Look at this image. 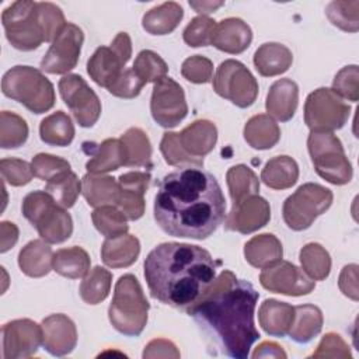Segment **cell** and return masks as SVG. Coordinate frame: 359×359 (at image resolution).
<instances>
[{"label":"cell","instance_id":"1","mask_svg":"<svg viewBox=\"0 0 359 359\" xmlns=\"http://www.w3.org/2000/svg\"><path fill=\"white\" fill-rule=\"evenodd\" d=\"M154 220L170 236L203 240L226 216V199L217 180L198 167L167 174L154 196Z\"/></svg>","mask_w":359,"mask_h":359},{"label":"cell","instance_id":"2","mask_svg":"<svg viewBox=\"0 0 359 359\" xmlns=\"http://www.w3.org/2000/svg\"><path fill=\"white\" fill-rule=\"evenodd\" d=\"M258 297L250 282L224 269L185 313L194 317L209 346H213L210 353L245 359L259 338L254 323Z\"/></svg>","mask_w":359,"mask_h":359},{"label":"cell","instance_id":"3","mask_svg":"<svg viewBox=\"0 0 359 359\" xmlns=\"http://www.w3.org/2000/svg\"><path fill=\"white\" fill-rule=\"evenodd\" d=\"M144 279L150 294L163 304L187 311L216 279L210 252L187 243H163L144 259Z\"/></svg>","mask_w":359,"mask_h":359},{"label":"cell","instance_id":"4","mask_svg":"<svg viewBox=\"0 0 359 359\" xmlns=\"http://www.w3.org/2000/svg\"><path fill=\"white\" fill-rule=\"evenodd\" d=\"M149 309L150 304L139 280L132 273L119 276L108 309L112 327L126 337H137L147 324Z\"/></svg>","mask_w":359,"mask_h":359},{"label":"cell","instance_id":"5","mask_svg":"<svg viewBox=\"0 0 359 359\" xmlns=\"http://www.w3.org/2000/svg\"><path fill=\"white\" fill-rule=\"evenodd\" d=\"M1 91L34 114L49 111L56 101L53 84L41 70L31 66L20 65L7 70L1 80Z\"/></svg>","mask_w":359,"mask_h":359},{"label":"cell","instance_id":"6","mask_svg":"<svg viewBox=\"0 0 359 359\" xmlns=\"http://www.w3.org/2000/svg\"><path fill=\"white\" fill-rule=\"evenodd\" d=\"M21 210L41 238L49 244H60L73 233L72 216L46 191L25 195Z\"/></svg>","mask_w":359,"mask_h":359},{"label":"cell","instance_id":"7","mask_svg":"<svg viewBox=\"0 0 359 359\" xmlns=\"http://www.w3.org/2000/svg\"><path fill=\"white\" fill-rule=\"evenodd\" d=\"M307 149L316 172L334 185H345L352 180L353 170L341 140L332 132L311 130Z\"/></svg>","mask_w":359,"mask_h":359},{"label":"cell","instance_id":"8","mask_svg":"<svg viewBox=\"0 0 359 359\" xmlns=\"http://www.w3.org/2000/svg\"><path fill=\"white\" fill-rule=\"evenodd\" d=\"M332 192L314 182L300 185L283 202L282 215L286 226L294 231L309 229L332 205Z\"/></svg>","mask_w":359,"mask_h":359},{"label":"cell","instance_id":"9","mask_svg":"<svg viewBox=\"0 0 359 359\" xmlns=\"http://www.w3.org/2000/svg\"><path fill=\"white\" fill-rule=\"evenodd\" d=\"M1 22L7 41L18 50H34L45 42L36 1L18 0L11 3L3 10Z\"/></svg>","mask_w":359,"mask_h":359},{"label":"cell","instance_id":"10","mask_svg":"<svg viewBox=\"0 0 359 359\" xmlns=\"http://www.w3.org/2000/svg\"><path fill=\"white\" fill-rule=\"evenodd\" d=\"M351 115V107L332 88L320 87L304 102V122L314 132L341 129Z\"/></svg>","mask_w":359,"mask_h":359},{"label":"cell","instance_id":"11","mask_svg":"<svg viewBox=\"0 0 359 359\" xmlns=\"http://www.w3.org/2000/svg\"><path fill=\"white\" fill-rule=\"evenodd\" d=\"M213 90L240 108L252 105L258 95V81L252 73L238 60L222 62L213 77Z\"/></svg>","mask_w":359,"mask_h":359},{"label":"cell","instance_id":"12","mask_svg":"<svg viewBox=\"0 0 359 359\" xmlns=\"http://www.w3.org/2000/svg\"><path fill=\"white\" fill-rule=\"evenodd\" d=\"M132 56V41L128 32H118L109 46H100L87 62V73L107 90L119 79Z\"/></svg>","mask_w":359,"mask_h":359},{"label":"cell","instance_id":"13","mask_svg":"<svg viewBox=\"0 0 359 359\" xmlns=\"http://www.w3.org/2000/svg\"><path fill=\"white\" fill-rule=\"evenodd\" d=\"M59 93L80 126L91 128L98 121L101 101L81 76H63L59 80Z\"/></svg>","mask_w":359,"mask_h":359},{"label":"cell","instance_id":"14","mask_svg":"<svg viewBox=\"0 0 359 359\" xmlns=\"http://www.w3.org/2000/svg\"><path fill=\"white\" fill-rule=\"evenodd\" d=\"M150 112L160 126L175 128L188 114L182 87L167 76L156 81L151 91Z\"/></svg>","mask_w":359,"mask_h":359},{"label":"cell","instance_id":"15","mask_svg":"<svg viewBox=\"0 0 359 359\" xmlns=\"http://www.w3.org/2000/svg\"><path fill=\"white\" fill-rule=\"evenodd\" d=\"M83 42L84 34L81 28L73 22H67L42 57L41 70L50 74H66L76 67Z\"/></svg>","mask_w":359,"mask_h":359},{"label":"cell","instance_id":"16","mask_svg":"<svg viewBox=\"0 0 359 359\" xmlns=\"http://www.w3.org/2000/svg\"><path fill=\"white\" fill-rule=\"evenodd\" d=\"M262 287L286 296H303L314 290L316 282L289 261H278L259 275Z\"/></svg>","mask_w":359,"mask_h":359},{"label":"cell","instance_id":"17","mask_svg":"<svg viewBox=\"0 0 359 359\" xmlns=\"http://www.w3.org/2000/svg\"><path fill=\"white\" fill-rule=\"evenodd\" d=\"M1 335L4 359L29 358L42 344V327L28 318L6 323L1 327Z\"/></svg>","mask_w":359,"mask_h":359},{"label":"cell","instance_id":"18","mask_svg":"<svg viewBox=\"0 0 359 359\" xmlns=\"http://www.w3.org/2000/svg\"><path fill=\"white\" fill-rule=\"evenodd\" d=\"M269 219L271 208L268 201L259 195H252L233 203L231 210L226 217L224 227L230 231L250 234L266 226Z\"/></svg>","mask_w":359,"mask_h":359},{"label":"cell","instance_id":"19","mask_svg":"<svg viewBox=\"0 0 359 359\" xmlns=\"http://www.w3.org/2000/svg\"><path fill=\"white\" fill-rule=\"evenodd\" d=\"M150 178V174L146 171H130L118 178L115 206L123 212L128 220H137L144 215V194L149 188Z\"/></svg>","mask_w":359,"mask_h":359},{"label":"cell","instance_id":"20","mask_svg":"<svg viewBox=\"0 0 359 359\" xmlns=\"http://www.w3.org/2000/svg\"><path fill=\"white\" fill-rule=\"evenodd\" d=\"M42 345L53 356H65L77 345L74 323L65 314H50L41 323Z\"/></svg>","mask_w":359,"mask_h":359},{"label":"cell","instance_id":"21","mask_svg":"<svg viewBox=\"0 0 359 359\" xmlns=\"http://www.w3.org/2000/svg\"><path fill=\"white\" fill-rule=\"evenodd\" d=\"M252 41V31L247 22L237 17L222 20L215 29L212 45L222 52L238 55L244 52Z\"/></svg>","mask_w":359,"mask_h":359},{"label":"cell","instance_id":"22","mask_svg":"<svg viewBox=\"0 0 359 359\" xmlns=\"http://www.w3.org/2000/svg\"><path fill=\"white\" fill-rule=\"evenodd\" d=\"M299 104V87L290 79L276 80L268 91L265 108L269 116L280 122H287L293 118Z\"/></svg>","mask_w":359,"mask_h":359},{"label":"cell","instance_id":"23","mask_svg":"<svg viewBox=\"0 0 359 359\" xmlns=\"http://www.w3.org/2000/svg\"><path fill=\"white\" fill-rule=\"evenodd\" d=\"M178 135L185 151L195 158H203L213 150L217 142V128L208 119L194 121Z\"/></svg>","mask_w":359,"mask_h":359},{"label":"cell","instance_id":"24","mask_svg":"<svg viewBox=\"0 0 359 359\" xmlns=\"http://www.w3.org/2000/svg\"><path fill=\"white\" fill-rule=\"evenodd\" d=\"M294 318V307L275 299H266L258 310V321L262 330L272 337L287 335Z\"/></svg>","mask_w":359,"mask_h":359},{"label":"cell","instance_id":"25","mask_svg":"<svg viewBox=\"0 0 359 359\" xmlns=\"http://www.w3.org/2000/svg\"><path fill=\"white\" fill-rule=\"evenodd\" d=\"M293 63L290 49L278 42H265L254 53V66L264 77L279 76Z\"/></svg>","mask_w":359,"mask_h":359},{"label":"cell","instance_id":"26","mask_svg":"<svg viewBox=\"0 0 359 359\" xmlns=\"http://www.w3.org/2000/svg\"><path fill=\"white\" fill-rule=\"evenodd\" d=\"M140 254V243L132 234L107 238L101 247L102 262L109 268H126L135 264Z\"/></svg>","mask_w":359,"mask_h":359},{"label":"cell","instance_id":"27","mask_svg":"<svg viewBox=\"0 0 359 359\" xmlns=\"http://www.w3.org/2000/svg\"><path fill=\"white\" fill-rule=\"evenodd\" d=\"M283 248L276 236L262 233L250 238L244 245L247 262L258 269H265L282 259Z\"/></svg>","mask_w":359,"mask_h":359},{"label":"cell","instance_id":"28","mask_svg":"<svg viewBox=\"0 0 359 359\" xmlns=\"http://www.w3.org/2000/svg\"><path fill=\"white\" fill-rule=\"evenodd\" d=\"M18 265L29 278H42L53 268V251L45 240H32L18 254Z\"/></svg>","mask_w":359,"mask_h":359},{"label":"cell","instance_id":"29","mask_svg":"<svg viewBox=\"0 0 359 359\" xmlns=\"http://www.w3.org/2000/svg\"><path fill=\"white\" fill-rule=\"evenodd\" d=\"M91 147V158L86 168L91 174H105L125 165V151L121 139H105Z\"/></svg>","mask_w":359,"mask_h":359},{"label":"cell","instance_id":"30","mask_svg":"<svg viewBox=\"0 0 359 359\" xmlns=\"http://www.w3.org/2000/svg\"><path fill=\"white\" fill-rule=\"evenodd\" d=\"M184 17L182 7L175 1L161 3L149 11L142 18V25L151 35H167L172 32Z\"/></svg>","mask_w":359,"mask_h":359},{"label":"cell","instance_id":"31","mask_svg":"<svg viewBox=\"0 0 359 359\" xmlns=\"http://www.w3.org/2000/svg\"><path fill=\"white\" fill-rule=\"evenodd\" d=\"M244 139L252 149L268 150L279 142L280 129L272 116L258 114L247 121L244 126Z\"/></svg>","mask_w":359,"mask_h":359},{"label":"cell","instance_id":"32","mask_svg":"<svg viewBox=\"0 0 359 359\" xmlns=\"http://www.w3.org/2000/svg\"><path fill=\"white\" fill-rule=\"evenodd\" d=\"M323 323V313L317 306L300 304L294 307V318L287 334L294 342L307 344L321 332Z\"/></svg>","mask_w":359,"mask_h":359},{"label":"cell","instance_id":"33","mask_svg":"<svg viewBox=\"0 0 359 359\" xmlns=\"http://www.w3.org/2000/svg\"><path fill=\"white\" fill-rule=\"evenodd\" d=\"M262 182L272 189H287L299 180V165L289 156H276L261 171Z\"/></svg>","mask_w":359,"mask_h":359},{"label":"cell","instance_id":"34","mask_svg":"<svg viewBox=\"0 0 359 359\" xmlns=\"http://www.w3.org/2000/svg\"><path fill=\"white\" fill-rule=\"evenodd\" d=\"M81 194L90 206L115 205L118 181L114 177L88 172L81 178Z\"/></svg>","mask_w":359,"mask_h":359},{"label":"cell","instance_id":"35","mask_svg":"<svg viewBox=\"0 0 359 359\" xmlns=\"http://www.w3.org/2000/svg\"><path fill=\"white\" fill-rule=\"evenodd\" d=\"M121 142L125 151L126 167H151V143L144 130L140 128H129Z\"/></svg>","mask_w":359,"mask_h":359},{"label":"cell","instance_id":"36","mask_svg":"<svg viewBox=\"0 0 359 359\" xmlns=\"http://www.w3.org/2000/svg\"><path fill=\"white\" fill-rule=\"evenodd\" d=\"M39 136L41 140L49 146H69L74 137L72 118L63 111H56L48 115L41 121Z\"/></svg>","mask_w":359,"mask_h":359},{"label":"cell","instance_id":"37","mask_svg":"<svg viewBox=\"0 0 359 359\" xmlns=\"http://www.w3.org/2000/svg\"><path fill=\"white\" fill-rule=\"evenodd\" d=\"M91 265L90 255L81 247L60 248L53 254V271L70 279H79L88 273Z\"/></svg>","mask_w":359,"mask_h":359},{"label":"cell","instance_id":"38","mask_svg":"<svg viewBox=\"0 0 359 359\" xmlns=\"http://www.w3.org/2000/svg\"><path fill=\"white\" fill-rule=\"evenodd\" d=\"M226 182L233 203H237L248 196L258 195L259 192V180L257 174L245 164L230 167L226 174Z\"/></svg>","mask_w":359,"mask_h":359},{"label":"cell","instance_id":"39","mask_svg":"<svg viewBox=\"0 0 359 359\" xmlns=\"http://www.w3.org/2000/svg\"><path fill=\"white\" fill-rule=\"evenodd\" d=\"M300 264L303 272L313 280H324L331 271V257L318 243H309L300 250Z\"/></svg>","mask_w":359,"mask_h":359},{"label":"cell","instance_id":"40","mask_svg":"<svg viewBox=\"0 0 359 359\" xmlns=\"http://www.w3.org/2000/svg\"><path fill=\"white\" fill-rule=\"evenodd\" d=\"M112 273L102 268L95 266L84 276L80 283V296L87 304H98L107 299L111 290Z\"/></svg>","mask_w":359,"mask_h":359},{"label":"cell","instance_id":"41","mask_svg":"<svg viewBox=\"0 0 359 359\" xmlns=\"http://www.w3.org/2000/svg\"><path fill=\"white\" fill-rule=\"evenodd\" d=\"M93 224L105 237L112 238L128 233V217L123 212L114 205H104L94 209L91 213Z\"/></svg>","mask_w":359,"mask_h":359},{"label":"cell","instance_id":"42","mask_svg":"<svg viewBox=\"0 0 359 359\" xmlns=\"http://www.w3.org/2000/svg\"><path fill=\"white\" fill-rule=\"evenodd\" d=\"M45 191L56 201V203H59L65 209H69L76 203L81 192V181L70 170L46 182Z\"/></svg>","mask_w":359,"mask_h":359},{"label":"cell","instance_id":"43","mask_svg":"<svg viewBox=\"0 0 359 359\" xmlns=\"http://www.w3.org/2000/svg\"><path fill=\"white\" fill-rule=\"evenodd\" d=\"M28 139V125L20 115L1 111L0 112V146L1 149H17Z\"/></svg>","mask_w":359,"mask_h":359},{"label":"cell","instance_id":"44","mask_svg":"<svg viewBox=\"0 0 359 359\" xmlns=\"http://www.w3.org/2000/svg\"><path fill=\"white\" fill-rule=\"evenodd\" d=\"M160 151L164 161L174 167H203V158H195L185 151L180 142V135L175 132H165L160 142Z\"/></svg>","mask_w":359,"mask_h":359},{"label":"cell","instance_id":"45","mask_svg":"<svg viewBox=\"0 0 359 359\" xmlns=\"http://www.w3.org/2000/svg\"><path fill=\"white\" fill-rule=\"evenodd\" d=\"M325 14L330 22L346 32H356L359 29V1H331Z\"/></svg>","mask_w":359,"mask_h":359},{"label":"cell","instance_id":"46","mask_svg":"<svg viewBox=\"0 0 359 359\" xmlns=\"http://www.w3.org/2000/svg\"><path fill=\"white\" fill-rule=\"evenodd\" d=\"M132 69L144 84L158 81L160 79L165 77L168 72V66L160 57V55L149 49L139 52Z\"/></svg>","mask_w":359,"mask_h":359},{"label":"cell","instance_id":"47","mask_svg":"<svg viewBox=\"0 0 359 359\" xmlns=\"http://www.w3.org/2000/svg\"><path fill=\"white\" fill-rule=\"evenodd\" d=\"M39 22L43 31L45 42H53V39L60 34V31L67 24L63 11L59 6L49 1L36 3Z\"/></svg>","mask_w":359,"mask_h":359},{"label":"cell","instance_id":"48","mask_svg":"<svg viewBox=\"0 0 359 359\" xmlns=\"http://www.w3.org/2000/svg\"><path fill=\"white\" fill-rule=\"evenodd\" d=\"M216 25V21L208 15H198L192 18L182 34L185 43L192 48L212 45Z\"/></svg>","mask_w":359,"mask_h":359},{"label":"cell","instance_id":"49","mask_svg":"<svg viewBox=\"0 0 359 359\" xmlns=\"http://www.w3.org/2000/svg\"><path fill=\"white\" fill-rule=\"evenodd\" d=\"M31 165L35 177L46 182L70 171V163L67 160L48 153H39L34 156Z\"/></svg>","mask_w":359,"mask_h":359},{"label":"cell","instance_id":"50","mask_svg":"<svg viewBox=\"0 0 359 359\" xmlns=\"http://www.w3.org/2000/svg\"><path fill=\"white\" fill-rule=\"evenodd\" d=\"M0 172L4 182L13 187H22L31 182L34 174L32 165L25 160L20 158H1L0 161Z\"/></svg>","mask_w":359,"mask_h":359},{"label":"cell","instance_id":"51","mask_svg":"<svg viewBox=\"0 0 359 359\" xmlns=\"http://www.w3.org/2000/svg\"><path fill=\"white\" fill-rule=\"evenodd\" d=\"M332 90L348 101L356 102L359 100V69L356 65L342 67L334 77Z\"/></svg>","mask_w":359,"mask_h":359},{"label":"cell","instance_id":"52","mask_svg":"<svg viewBox=\"0 0 359 359\" xmlns=\"http://www.w3.org/2000/svg\"><path fill=\"white\" fill-rule=\"evenodd\" d=\"M181 74L191 83L206 84L213 79V63L202 55H194L184 60Z\"/></svg>","mask_w":359,"mask_h":359},{"label":"cell","instance_id":"53","mask_svg":"<svg viewBox=\"0 0 359 359\" xmlns=\"http://www.w3.org/2000/svg\"><path fill=\"white\" fill-rule=\"evenodd\" d=\"M144 83L137 77V74L133 72V69H125L119 79L108 88V91L119 98H135L140 94Z\"/></svg>","mask_w":359,"mask_h":359},{"label":"cell","instance_id":"54","mask_svg":"<svg viewBox=\"0 0 359 359\" xmlns=\"http://www.w3.org/2000/svg\"><path fill=\"white\" fill-rule=\"evenodd\" d=\"M348 344L341 335L335 332H328L320 341L317 349L311 353V358H351Z\"/></svg>","mask_w":359,"mask_h":359},{"label":"cell","instance_id":"55","mask_svg":"<svg viewBox=\"0 0 359 359\" xmlns=\"http://www.w3.org/2000/svg\"><path fill=\"white\" fill-rule=\"evenodd\" d=\"M338 286L346 297L352 299L353 302H358L359 292H358V265L356 264H349L342 268L338 279Z\"/></svg>","mask_w":359,"mask_h":359},{"label":"cell","instance_id":"56","mask_svg":"<svg viewBox=\"0 0 359 359\" xmlns=\"http://www.w3.org/2000/svg\"><path fill=\"white\" fill-rule=\"evenodd\" d=\"M143 358H180V351L171 341L157 338L144 346Z\"/></svg>","mask_w":359,"mask_h":359},{"label":"cell","instance_id":"57","mask_svg":"<svg viewBox=\"0 0 359 359\" xmlns=\"http://www.w3.org/2000/svg\"><path fill=\"white\" fill-rule=\"evenodd\" d=\"M18 240V227L11 222L0 223V252H7Z\"/></svg>","mask_w":359,"mask_h":359},{"label":"cell","instance_id":"58","mask_svg":"<svg viewBox=\"0 0 359 359\" xmlns=\"http://www.w3.org/2000/svg\"><path fill=\"white\" fill-rule=\"evenodd\" d=\"M252 358H286V352L276 342L265 341L255 348Z\"/></svg>","mask_w":359,"mask_h":359},{"label":"cell","instance_id":"59","mask_svg":"<svg viewBox=\"0 0 359 359\" xmlns=\"http://www.w3.org/2000/svg\"><path fill=\"white\" fill-rule=\"evenodd\" d=\"M223 1H189V6L201 15H208L222 7Z\"/></svg>","mask_w":359,"mask_h":359}]
</instances>
